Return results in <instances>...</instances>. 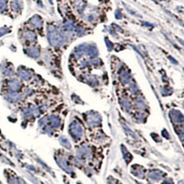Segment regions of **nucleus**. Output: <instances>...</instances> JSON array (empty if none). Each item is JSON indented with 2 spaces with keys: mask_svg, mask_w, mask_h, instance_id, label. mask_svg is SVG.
<instances>
[{
  "mask_svg": "<svg viewBox=\"0 0 184 184\" xmlns=\"http://www.w3.org/2000/svg\"><path fill=\"white\" fill-rule=\"evenodd\" d=\"M48 31V40L50 45L53 47H58L64 44L65 38L62 35L58 30L55 27L49 26L47 29Z\"/></svg>",
  "mask_w": 184,
  "mask_h": 184,
  "instance_id": "obj_1",
  "label": "nucleus"
},
{
  "mask_svg": "<svg viewBox=\"0 0 184 184\" xmlns=\"http://www.w3.org/2000/svg\"><path fill=\"white\" fill-rule=\"evenodd\" d=\"M99 10L96 7L87 6L81 17L88 22H95L99 17Z\"/></svg>",
  "mask_w": 184,
  "mask_h": 184,
  "instance_id": "obj_2",
  "label": "nucleus"
},
{
  "mask_svg": "<svg viewBox=\"0 0 184 184\" xmlns=\"http://www.w3.org/2000/svg\"><path fill=\"white\" fill-rule=\"evenodd\" d=\"M70 132L73 138L76 140L80 139L81 136H82V128L79 123L73 122L70 125Z\"/></svg>",
  "mask_w": 184,
  "mask_h": 184,
  "instance_id": "obj_3",
  "label": "nucleus"
},
{
  "mask_svg": "<svg viewBox=\"0 0 184 184\" xmlns=\"http://www.w3.org/2000/svg\"><path fill=\"white\" fill-rule=\"evenodd\" d=\"M72 6H73L75 11L81 16H82L84 10L87 7L86 4L83 0H73L72 1Z\"/></svg>",
  "mask_w": 184,
  "mask_h": 184,
  "instance_id": "obj_4",
  "label": "nucleus"
},
{
  "mask_svg": "<svg viewBox=\"0 0 184 184\" xmlns=\"http://www.w3.org/2000/svg\"><path fill=\"white\" fill-rule=\"evenodd\" d=\"M6 86L8 87V89L9 90H11V92H18L19 90L21 89L22 87V84H21L20 81L18 80L17 79H15V78H12V79L9 80Z\"/></svg>",
  "mask_w": 184,
  "mask_h": 184,
  "instance_id": "obj_5",
  "label": "nucleus"
},
{
  "mask_svg": "<svg viewBox=\"0 0 184 184\" xmlns=\"http://www.w3.org/2000/svg\"><path fill=\"white\" fill-rule=\"evenodd\" d=\"M17 74L21 79L24 81H28L31 78L32 74L28 70L24 67L18 68Z\"/></svg>",
  "mask_w": 184,
  "mask_h": 184,
  "instance_id": "obj_6",
  "label": "nucleus"
},
{
  "mask_svg": "<svg viewBox=\"0 0 184 184\" xmlns=\"http://www.w3.org/2000/svg\"><path fill=\"white\" fill-rule=\"evenodd\" d=\"M5 98L6 100L10 102H17L22 99V96L19 93L15 92H8L5 96Z\"/></svg>",
  "mask_w": 184,
  "mask_h": 184,
  "instance_id": "obj_7",
  "label": "nucleus"
},
{
  "mask_svg": "<svg viewBox=\"0 0 184 184\" xmlns=\"http://www.w3.org/2000/svg\"><path fill=\"white\" fill-rule=\"evenodd\" d=\"M29 23L32 27H34L35 29H41L42 26H43V22H42L41 18L35 15V16H32L29 20Z\"/></svg>",
  "mask_w": 184,
  "mask_h": 184,
  "instance_id": "obj_8",
  "label": "nucleus"
},
{
  "mask_svg": "<svg viewBox=\"0 0 184 184\" xmlns=\"http://www.w3.org/2000/svg\"><path fill=\"white\" fill-rule=\"evenodd\" d=\"M87 123L90 126H96L100 123V117L95 113L90 114L87 117Z\"/></svg>",
  "mask_w": 184,
  "mask_h": 184,
  "instance_id": "obj_9",
  "label": "nucleus"
},
{
  "mask_svg": "<svg viewBox=\"0 0 184 184\" xmlns=\"http://www.w3.org/2000/svg\"><path fill=\"white\" fill-rule=\"evenodd\" d=\"M25 53L27 56L31 57L32 58H37L38 57H40V52L38 48L35 47H29L28 49H26L25 51Z\"/></svg>",
  "mask_w": 184,
  "mask_h": 184,
  "instance_id": "obj_10",
  "label": "nucleus"
},
{
  "mask_svg": "<svg viewBox=\"0 0 184 184\" xmlns=\"http://www.w3.org/2000/svg\"><path fill=\"white\" fill-rule=\"evenodd\" d=\"M23 38L26 41L33 42L36 40L37 36H36L35 33L31 30H26L23 33Z\"/></svg>",
  "mask_w": 184,
  "mask_h": 184,
  "instance_id": "obj_11",
  "label": "nucleus"
},
{
  "mask_svg": "<svg viewBox=\"0 0 184 184\" xmlns=\"http://www.w3.org/2000/svg\"><path fill=\"white\" fill-rule=\"evenodd\" d=\"M10 8L12 12L18 13L22 8V6L19 0H12L10 2Z\"/></svg>",
  "mask_w": 184,
  "mask_h": 184,
  "instance_id": "obj_12",
  "label": "nucleus"
},
{
  "mask_svg": "<svg viewBox=\"0 0 184 184\" xmlns=\"http://www.w3.org/2000/svg\"><path fill=\"white\" fill-rule=\"evenodd\" d=\"M2 73L6 76H13L14 74L13 67L11 65H6L2 67Z\"/></svg>",
  "mask_w": 184,
  "mask_h": 184,
  "instance_id": "obj_13",
  "label": "nucleus"
},
{
  "mask_svg": "<svg viewBox=\"0 0 184 184\" xmlns=\"http://www.w3.org/2000/svg\"><path fill=\"white\" fill-rule=\"evenodd\" d=\"M49 120V123L50 125L53 127V128H57L60 125V120L57 116H51L48 119Z\"/></svg>",
  "mask_w": 184,
  "mask_h": 184,
  "instance_id": "obj_14",
  "label": "nucleus"
},
{
  "mask_svg": "<svg viewBox=\"0 0 184 184\" xmlns=\"http://www.w3.org/2000/svg\"><path fill=\"white\" fill-rule=\"evenodd\" d=\"M120 80L123 84H128L131 80V76L126 71H122L120 74Z\"/></svg>",
  "mask_w": 184,
  "mask_h": 184,
  "instance_id": "obj_15",
  "label": "nucleus"
},
{
  "mask_svg": "<svg viewBox=\"0 0 184 184\" xmlns=\"http://www.w3.org/2000/svg\"><path fill=\"white\" fill-rule=\"evenodd\" d=\"M58 164L60 165V166L62 167V169H64L65 171L67 172V173H70L71 171V169L70 168V166L68 165L67 162H66V160L64 158H61V159H58Z\"/></svg>",
  "mask_w": 184,
  "mask_h": 184,
  "instance_id": "obj_16",
  "label": "nucleus"
},
{
  "mask_svg": "<svg viewBox=\"0 0 184 184\" xmlns=\"http://www.w3.org/2000/svg\"><path fill=\"white\" fill-rule=\"evenodd\" d=\"M64 29L66 32H71L74 30L75 29V25L73 22L71 20H68L67 22L64 23Z\"/></svg>",
  "mask_w": 184,
  "mask_h": 184,
  "instance_id": "obj_17",
  "label": "nucleus"
},
{
  "mask_svg": "<svg viewBox=\"0 0 184 184\" xmlns=\"http://www.w3.org/2000/svg\"><path fill=\"white\" fill-rule=\"evenodd\" d=\"M85 80L87 83H88L91 85H96L98 83V80L96 78L94 75H90V76H86L85 78Z\"/></svg>",
  "mask_w": 184,
  "mask_h": 184,
  "instance_id": "obj_18",
  "label": "nucleus"
},
{
  "mask_svg": "<svg viewBox=\"0 0 184 184\" xmlns=\"http://www.w3.org/2000/svg\"><path fill=\"white\" fill-rule=\"evenodd\" d=\"M7 2L6 0H0V13H3L6 11Z\"/></svg>",
  "mask_w": 184,
  "mask_h": 184,
  "instance_id": "obj_19",
  "label": "nucleus"
},
{
  "mask_svg": "<svg viewBox=\"0 0 184 184\" xmlns=\"http://www.w3.org/2000/svg\"><path fill=\"white\" fill-rule=\"evenodd\" d=\"M11 32V29L7 26H3L0 28V37H2L7 34H9Z\"/></svg>",
  "mask_w": 184,
  "mask_h": 184,
  "instance_id": "obj_20",
  "label": "nucleus"
},
{
  "mask_svg": "<svg viewBox=\"0 0 184 184\" xmlns=\"http://www.w3.org/2000/svg\"><path fill=\"white\" fill-rule=\"evenodd\" d=\"M150 177L153 180H159L161 177V174L156 173V172H155V173H150Z\"/></svg>",
  "mask_w": 184,
  "mask_h": 184,
  "instance_id": "obj_21",
  "label": "nucleus"
},
{
  "mask_svg": "<svg viewBox=\"0 0 184 184\" xmlns=\"http://www.w3.org/2000/svg\"><path fill=\"white\" fill-rule=\"evenodd\" d=\"M121 104H122V107H123V108H124L125 110L130 109V103H129L127 100H125V99H122V100L121 101Z\"/></svg>",
  "mask_w": 184,
  "mask_h": 184,
  "instance_id": "obj_22",
  "label": "nucleus"
},
{
  "mask_svg": "<svg viewBox=\"0 0 184 184\" xmlns=\"http://www.w3.org/2000/svg\"><path fill=\"white\" fill-rule=\"evenodd\" d=\"M79 152L81 153V155H82L83 156H86L89 154V150L88 149V147L83 146L80 149Z\"/></svg>",
  "mask_w": 184,
  "mask_h": 184,
  "instance_id": "obj_23",
  "label": "nucleus"
},
{
  "mask_svg": "<svg viewBox=\"0 0 184 184\" xmlns=\"http://www.w3.org/2000/svg\"><path fill=\"white\" fill-rule=\"evenodd\" d=\"M136 104H137V106L139 107V108H140V109H144L145 108V104H144V102H143V101H141V99H137V100L136 101Z\"/></svg>",
  "mask_w": 184,
  "mask_h": 184,
  "instance_id": "obj_24",
  "label": "nucleus"
},
{
  "mask_svg": "<svg viewBox=\"0 0 184 184\" xmlns=\"http://www.w3.org/2000/svg\"><path fill=\"white\" fill-rule=\"evenodd\" d=\"M75 31H76V33L79 36H81L84 34V29L81 26L76 27L75 28Z\"/></svg>",
  "mask_w": 184,
  "mask_h": 184,
  "instance_id": "obj_25",
  "label": "nucleus"
},
{
  "mask_svg": "<svg viewBox=\"0 0 184 184\" xmlns=\"http://www.w3.org/2000/svg\"><path fill=\"white\" fill-rule=\"evenodd\" d=\"M90 62L88 60H83V61L81 62V68H86L89 65Z\"/></svg>",
  "mask_w": 184,
  "mask_h": 184,
  "instance_id": "obj_26",
  "label": "nucleus"
},
{
  "mask_svg": "<svg viewBox=\"0 0 184 184\" xmlns=\"http://www.w3.org/2000/svg\"><path fill=\"white\" fill-rule=\"evenodd\" d=\"M105 42H106V46L108 48V50H109V51L112 50V49H113V44L110 42V41L108 40H105Z\"/></svg>",
  "mask_w": 184,
  "mask_h": 184,
  "instance_id": "obj_27",
  "label": "nucleus"
},
{
  "mask_svg": "<svg viewBox=\"0 0 184 184\" xmlns=\"http://www.w3.org/2000/svg\"><path fill=\"white\" fill-rule=\"evenodd\" d=\"M0 43H1V42H0ZM0 45H1V44H0Z\"/></svg>",
  "mask_w": 184,
  "mask_h": 184,
  "instance_id": "obj_28",
  "label": "nucleus"
}]
</instances>
